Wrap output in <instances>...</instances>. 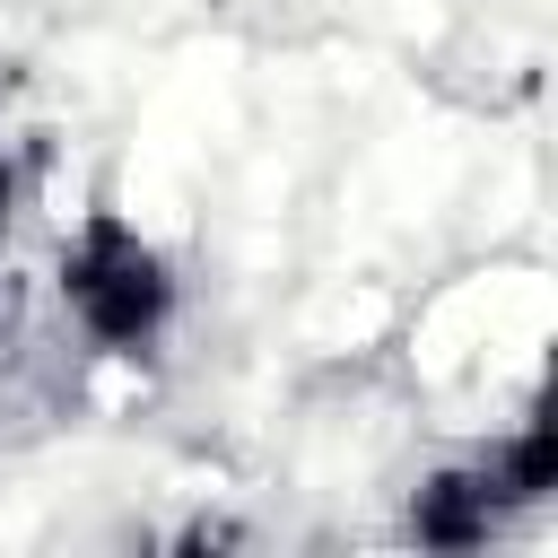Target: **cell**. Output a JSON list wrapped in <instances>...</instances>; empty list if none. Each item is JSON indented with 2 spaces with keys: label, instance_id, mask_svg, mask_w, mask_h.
<instances>
[{
  "label": "cell",
  "instance_id": "3957f363",
  "mask_svg": "<svg viewBox=\"0 0 558 558\" xmlns=\"http://www.w3.org/2000/svg\"><path fill=\"white\" fill-rule=\"evenodd\" d=\"M44 192V140H0V235L35 209Z\"/></svg>",
  "mask_w": 558,
  "mask_h": 558
},
{
  "label": "cell",
  "instance_id": "6da1fadb",
  "mask_svg": "<svg viewBox=\"0 0 558 558\" xmlns=\"http://www.w3.org/2000/svg\"><path fill=\"white\" fill-rule=\"evenodd\" d=\"M61 323L78 349L96 357H157L174 314H183V279L174 262L122 218V209H87L61 244Z\"/></svg>",
  "mask_w": 558,
  "mask_h": 558
},
{
  "label": "cell",
  "instance_id": "7a4b0ae2",
  "mask_svg": "<svg viewBox=\"0 0 558 558\" xmlns=\"http://www.w3.org/2000/svg\"><path fill=\"white\" fill-rule=\"evenodd\" d=\"M558 480V445H549V418L523 410L497 445L462 453V462H436L418 488H410V514L401 532L418 549H488L514 514H532Z\"/></svg>",
  "mask_w": 558,
  "mask_h": 558
}]
</instances>
